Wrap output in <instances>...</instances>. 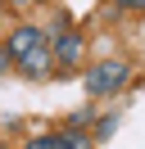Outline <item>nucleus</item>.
Wrapping results in <instances>:
<instances>
[{
    "mask_svg": "<svg viewBox=\"0 0 145 149\" xmlns=\"http://www.w3.org/2000/svg\"><path fill=\"white\" fill-rule=\"evenodd\" d=\"M127 81H132V63H122V59H100L95 68H86V95L91 100H109Z\"/></svg>",
    "mask_w": 145,
    "mask_h": 149,
    "instance_id": "nucleus-1",
    "label": "nucleus"
},
{
    "mask_svg": "<svg viewBox=\"0 0 145 149\" xmlns=\"http://www.w3.org/2000/svg\"><path fill=\"white\" fill-rule=\"evenodd\" d=\"M45 45H50V59H54V68H77L82 63V54H86V36L82 32H45Z\"/></svg>",
    "mask_w": 145,
    "mask_h": 149,
    "instance_id": "nucleus-2",
    "label": "nucleus"
},
{
    "mask_svg": "<svg viewBox=\"0 0 145 149\" xmlns=\"http://www.w3.org/2000/svg\"><path fill=\"white\" fill-rule=\"evenodd\" d=\"M41 41H45V27H32V23H23V27H14V32H9L5 50H9V59H18V54H27L32 45H41Z\"/></svg>",
    "mask_w": 145,
    "mask_h": 149,
    "instance_id": "nucleus-3",
    "label": "nucleus"
},
{
    "mask_svg": "<svg viewBox=\"0 0 145 149\" xmlns=\"http://www.w3.org/2000/svg\"><path fill=\"white\" fill-rule=\"evenodd\" d=\"M50 68H54V59H50V45H45V41L32 45L27 54H18V72H23V77H45Z\"/></svg>",
    "mask_w": 145,
    "mask_h": 149,
    "instance_id": "nucleus-4",
    "label": "nucleus"
},
{
    "mask_svg": "<svg viewBox=\"0 0 145 149\" xmlns=\"http://www.w3.org/2000/svg\"><path fill=\"white\" fill-rule=\"evenodd\" d=\"M91 145H95V140H91L86 136V131H59V149H91Z\"/></svg>",
    "mask_w": 145,
    "mask_h": 149,
    "instance_id": "nucleus-5",
    "label": "nucleus"
},
{
    "mask_svg": "<svg viewBox=\"0 0 145 149\" xmlns=\"http://www.w3.org/2000/svg\"><path fill=\"white\" fill-rule=\"evenodd\" d=\"M23 149H59V131H50V136H32Z\"/></svg>",
    "mask_w": 145,
    "mask_h": 149,
    "instance_id": "nucleus-6",
    "label": "nucleus"
},
{
    "mask_svg": "<svg viewBox=\"0 0 145 149\" xmlns=\"http://www.w3.org/2000/svg\"><path fill=\"white\" fill-rule=\"evenodd\" d=\"M113 9H132L136 14V9H145V0H113Z\"/></svg>",
    "mask_w": 145,
    "mask_h": 149,
    "instance_id": "nucleus-7",
    "label": "nucleus"
},
{
    "mask_svg": "<svg viewBox=\"0 0 145 149\" xmlns=\"http://www.w3.org/2000/svg\"><path fill=\"white\" fill-rule=\"evenodd\" d=\"M5 68H9V50L0 45V72H5Z\"/></svg>",
    "mask_w": 145,
    "mask_h": 149,
    "instance_id": "nucleus-8",
    "label": "nucleus"
},
{
    "mask_svg": "<svg viewBox=\"0 0 145 149\" xmlns=\"http://www.w3.org/2000/svg\"><path fill=\"white\" fill-rule=\"evenodd\" d=\"M18 5H32V0H18Z\"/></svg>",
    "mask_w": 145,
    "mask_h": 149,
    "instance_id": "nucleus-9",
    "label": "nucleus"
}]
</instances>
